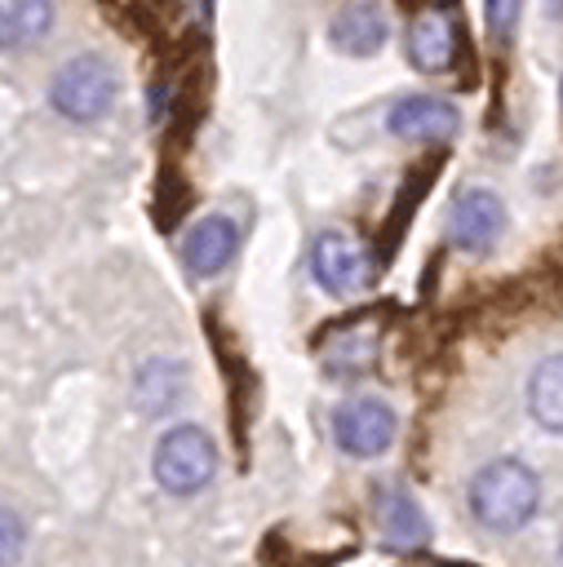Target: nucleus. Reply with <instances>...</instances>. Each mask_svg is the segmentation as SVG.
Wrapping results in <instances>:
<instances>
[{"label":"nucleus","instance_id":"f257e3e1","mask_svg":"<svg viewBox=\"0 0 563 567\" xmlns=\"http://www.w3.org/2000/svg\"><path fill=\"white\" fill-rule=\"evenodd\" d=\"M541 505V483L523 461H488L470 478V514L488 532H519Z\"/></svg>","mask_w":563,"mask_h":567},{"label":"nucleus","instance_id":"f03ea898","mask_svg":"<svg viewBox=\"0 0 563 567\" xmlns=\"http://www.w3.org/2000/svg\"><path fill=\"white\" fill-rule=\"evenodd\" d=\"M49 102L58 115L80 120V124L106 115L115 102V66L102 53H80L71 62H62L49 84Z\"/></svg>","mask_w":563,"mask_h":567},{"label":"nucleus","instance_id":"7ed1b4c3","mask_svg":"<svg viewBox=\"0 0 563 567\" xmlns=\"http://www.w3.org/2000/svg\"><path fill=\"white\" fill-rule=\"evenodd\" d=\"M155 483L173 496H191L199 492L213 470H217V447L199 425H173L160 443H155Z\"/></svg>","mask_w":563,"mask_h":567},{"label":"nucleus","instance_id":"20e7f679","mask_svg":"<svg viewBox=\"0 0 563 567\" xmlns=\"http://www.w3.org/2000/svg\"><path fill=\"white\" fill-rule=\"evenodd\" d=\"M395 430H399L395 412L381 399H368V394L346 399L332 416V434H337V447L346 456H381L395 443Z\"/></svg>","mask_w":563,"mask_h":567},{"label":"nucleus","instance_id":"39448f33","mask_svg":"<svg viewBox=\"0 0 563 567\" xmlns=\"http://www.w3.org/2000/svg\"><path fill=\"white\" fill-rule=\"evenodd\" d=\"M505 230V204L483 190V186H465L452 208H448V239L461 252H488Z\"/></svg>","mask_w":563,"mask_h":567},{"label":"nucleus","instance_id":"423d86ee","mask_svg":"<svg viewBox=\"0 0 563 567\" xmlns=\"http://www.w3.org/2000/svg\"><path fill=\"white\" fill-rule=\"evenodd\" d=\"M310 270H315V279H319L328 292L346 297V292H355V288L368 284L372 261H368V248H364L359 239H350V235H341V230H324V235L315 239Z\"/></svg>","mask_w":563,"mask_h":567},{"label":"nucleus","instance_id":"0eeeda50","mask_svg":"<svg viewBox=\"0 0 563 567\" xmlns=\"http://www.w3.org/2000/svg\"><path fill=\"white\" fill-rule=\"evenodd\" d=\"M386 128L403 142H448L457 128H461V115L452 102L443 97H430V93H408L390 106L386 115Z\"/></svg>","mask_w":563,"mask_h":567},{"label":"nucleus","instance_id":"6e6552de","mask_svg":"<svg viewBox=\"0 0 563 567\" xmlns=\"http://www.w3.org/2000/svg\"><path fill=\"white\" fill-rule=\"evenodd\" d=\"M235 248H239L235 221L222 217V213H213V217H204V221H195V226L186 230V239H182V261H186L191 275L213 279V275H222V270L231 266Z\"/></svg>","mask_w":563,"mask_h":567},{"label":"nucleus","instance_id":"1a4fd4ad","mask_svg":"<svg viewBox=\"0 0 563 567\" xmlns=\"http://www.w3.org/2000/svg\"><path fill=\"white\" fill-rule=\"evenodd\" d=\"M408 62L426 75H439L457 62V27L443 9H421L408 22Z\"/></svg>","mask_w":563,"mask_h":567},{"label":"nucleus","instance_id":"9d476101","mask_svg":"<svg viewBox=\"0 0 563 567\" xmlns=\"http://www.w3.org/2000/svg\"><path fill=\"white\" fill-rule=\"evenodd\" d=\"M386 35H390V22H386V13H381L377 4H368V0L337 9L332 22H328L332 49L355 53V58H372V53L386 44Z\"/></svg>","mask_w":563,"mask_h":567},{"label":"nucleus","instance_id":"9b49d317","mask_svg":"<svg viewBox=\"0 0 563 567\" xmlns=\"http://www.w3.org/2000/svg\"><path fill=\"white\" fill-rule=\"evenodd\" d=\"M377 527L390 549H421L430 540V518L403 487H386L377 496Z\"/></svg>","mask_w":563,"mask_h":567},{"label":"nucleus","instance_id":"f8f14e48","mask_svg":"<svg viewBox=\"0 0 563 567\" xmlns=\"http://www.w3.org/2000/svg\"><path fill=\"white\" fill-rule=\"evenodd\" d=\"M528 412L541 430L563 434V354H550L528 377Z\"/></svg>","mask_w":563,"mask_h":567},{"label":"nucleus","instance_id":"ddd939ff","mask_svg":"<svg viewBox=\"0 0 563 567\" xmlns=\"http://www.w3.org/2000/svg\"><path fill=\"white\" fill-rule=\"evenodd\" d=\"M53 27V0H0V49H27Z\"/></svg>","mask_w":563,"mask_h":567},{"label":"nucleus","instance_id":"4468645a","mask_svg":"<svg viewBox=\"0 0 563 567\" xmlns=\"http://www.w3.org/2000/svg\"><path fill=\"white\" fill-rule=\"evenodd\" d=\"M177 385H182V368L168 363V359H155L137 372V408L142 412H164L173 399H177Z\"/></svg>","mask_w":563,"mask_h":567},{"label":"nucleus","instance_id":"2eb2a0df","mask_svg":"<svg viewBox=\"0 0 563 567\" xmlns=\"http://www.w3.org/2000/svg\"><path fill=\"white\" fill-rule=\"evenodd\" d=\"M22 549H27V523L9 505H0V567H18Z\"/></svg>","mask_w":563,"mask_h":567},{"label":"nucleus","instance_id":"dca6fc26","mask_svg":"<svg viewBox=\"0 0 563 567\" xmlns=\"http://www.w3.org/2000/svg\"><path fill=\"white\" fill-rule=\"evenodd\" d=\"M483 18H488V31L497 44H510L514 40V27H519V0H483Z\"/></svg>","mask_w":563,"mask_h":567},{"label":"nucleus","instance_id":"f3484780","mask_svg":"<svg viewBox=\"0 0 563 567\" xmlns=\"http://www.w3.org/2000/svg\"><path fill=\"white\" fill-rule=\"evenodd\" d=\"M186 9H191L195 18H204V22L213 18V0H186Z\"/></svg>","mask_w":563,"mask_h":567},{"label":"nucleus","instance_id":"a211bd4d","mask_svg":"<svg viewBox=\"0 0 563 567\" xmlns=\"http://www.w3.org/2000/svg\"><path fill=\"white\" fill-rule=\"evenodd\" d=\"M559 563H563V540H559Z\"/></svg>","mask_w":563,"mask_h":567}]
</instances>
